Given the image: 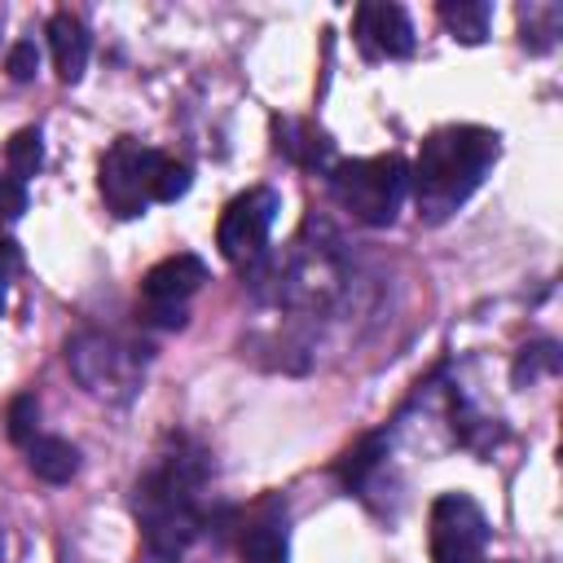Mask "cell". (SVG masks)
<instances>
[{
	"label": "cell",
	"mask_w": 563,
	"mask_h": 563,
	"mask_svg": "<svg viewBox=\"0 0 563 563\" xmlns=\"http://www.w3.org/2000/svg\"><path fill=\"white\" fill-rule=\"evenodd\" d=\"M211 484V453L194 435H167L150 466L132 484V515L141 528L145 550L158 563H180L207 528H216V510L207 501Z\"/></svg>",
	"instance_id": "cell-1"
},
{
	"label": "cell",
	"mask_w": 563,
	"mask_h": 563,
	"mask_svg": "<svg viewBox=\"0 0 563 563\" xmlns=\"http://www.w3.org/2000/svg\"><path fill=\"white\" fill-rule=\"evenodd\" d=\"M497 154H501V136L479 123H449L427 132L409 172L418 216L427 224H444L484 185Z\"/></svg>",
	"instance_id": "cell-2"
},
{
	"label": "cell",
	"mask_w": 563,
	"mask_h": 563,
	"mask_svg": "<svg viewBox=\"0 0 563 563\" xmlns=\"http://www.w3.org/2000/svg\"><path fill=\"white\" fill-rule=\"evenodd\" d=\"M242 273L251 277V290L260 299L277 308H295V312H325L347 286V264H343L339 242L312 220L282 246V255L264 251Z\"/></svg>",
	"instance_id": "cell-3"
},
{
	"label": "cell",
	"mask_w": 563,
	"mask_h": 563,
	"mask_svg": "<svg viewBox=\"0 0 563 563\" xmlns=\"http://www.w3.org/2000/svg\"><path fill=\"white\" fill-rule=\"evenodd\" d=\"M66 365L88 396L106 405H128L145 383L150 347L114 330H79L75 339H66Z\"/></svg>",
	"instance_id": "cell-4"
},
{
	"label": "cell",
	"mask_w": 563,
	"mask_h": 563,
	"mask_svg": "<svg viewBox=\"0 0 563 563\" xmlns=\"http://www.w3.org/2000/svg\"><path fill=\"white\" fill-rule=\"evenodd\" d=\"M325 189L356 224L387 229L409 194V167L400 154H374V158H334L325 172Z\"/></svg>",
	"instance_id": "cell-5"
},
{
	"label": "cell",
	"mask_w": 563,
	"mask_h": 563,
	"mask_svg": "<svg viewBox=\"0 0 563 563\" xmlns=\"http://www.w3.org/2000/svg\"><path fill=\"white\" fill-rule=\"evenodd\" d=\"M158 163H163V150L136 141V136H119L97 163V189L106 198V211H114L119 220L145 216L154 202Z\"/></svg>",
	"instance_id": "cell-6"
},
{
	"label": "cell",
	"mask_w": 563,
	"mask_h": 563,
	"mask_svg": "<svg viewBox=\"0 0 563 563\" xmlns=\"http://www.w3.org/2000/svg\"><path fill=\"white\" fill-rule=\"evenodd\" d=\"M277 211H282V194L268 189V185H255V189H242L238 198H229L224 211H220V224H216L220 255L233 268H251L268 251Z\"/></svg>",
	"instance_id": "cell-7"
},
{
	"label": "cell",
	"mask_w": 563,
	"mask_h": 563,
	"mask_svg": "<svg viewBox=\"0 0 563 563\" xmlns=\"http://www.w3.org/2000/svg\"><path fill=\"white\" fill-rule=\"evenodd\" d=\"M207 282V264L189 251L158 260L145 277H141V321L158 325V330H180L189 321V299L202 290Z\"/></svg>",
	"instance_id": "cell-8"
},
{
	"label": "cell",
	"mask_w": 563,
	"mask_h": 563,
	"mask_svg": "<svg viewBox=\"0 0 563 563\" xmlns=\"http://www.w3.org/2000/svg\"><path fill=\"white\" fill-rule=\"evenodd\" d=\"M431 563H479L488 550V519L466 493H440L427 519Z\"/></svg>",
	"instance_id": "cell-9"
},
{
	"label": "cell",
	"mask_w": 563,
	"mask_h": 563,
	"mask_svg": "<svg viewBox=\"0 0 563 563\" xmlns=\"http://www.w3.org/2000/svg\"><path fill=\"white\" fill-rule=\"evenodd\" d=\"M352 35H356L361 57H369V62H400L418 44L409 13L400 4H391V0H365V4H356Z\"/></svg>",
	"instance_id": "cell-10"
},
{
	"label": "cell",
	"mask_w": 563,
	"mask_h": 563,
	"mask_svg": "<svg viewBox=\"0 0 563 563\" xmlns=\"http://www.w3.org/2000/svg\"><path fill=\"white\" fill-rule=\"evenodd\" d=\"M233 541L242 563H286L290 559V537H286V501L282 497H260L251 510H242L233 523Z\"/></svg>",
	"instance_id": "cell-11"
},
{
	"label": "cell",
	"mask_w": 563,
	"mask_h": 563,
	"mask_svg": "<svg viewBox=\"0 0 563 563\" xmlns=\"http://www.w3.org/2000/svg\"><path fill=\"white\" fill-rule=\"evenodd\" d=\"M273 145L303 172H330L334 167V141L312 123V119H273Z\"/></svg>",
	"instance_id": "cell-12"
},
{
	"label": "cell",
	"mask_w": 563,
	"mask_h": 563,
	"mask_svg": "<svg viewBox=\"0 0 563 563\" xmlns=\"http://www.w3.org/2000/svg\"><path fill=\"white\" fill-rule=\"evenodd\" d=\"M48 48H53L57 79L62 84H79L84 70H88V53H92V35H88L84 18L70 13V9H57L48 18Z\"/></svg>",
	"instance_id": "cell-13"
},
{
	"label": "cell",
	"mask_w": 563,
	"mask_h": 563,
	"mask_svg": "<svg viewBox=\"0 0 563 563\" xmlns=\"http://www.w3.org/2000/svg\"><path fill=\"white\" fill-rule=\"evenodd\" d=\"M22 453H26L31 475L44 479V484H70L79 475V449L66 435H44L40 431Z\"/></svg>",
	"instance_id": "cell-14"
},
{
	"label": "cell",
	"mask_w": 563,
	"mask_h": 563,
	"mask_svg": "<svg viewBox=\"0 0 563 563\" xmlns=\"http://www.w3.org/2000/svg\"><path fill=\"white\" fill-rule=\"evenodd\" d=\"M435 13L444 22V31L453 40H462V44H484L488 22H493V4L488 0H444Z\"/></svg>",
	"instance_id": "cell-15"
},
{
	"label": "cell",
	"mask_w": 563,
	"mask_h": 563,
	"mask_svg": "<svg viewBox=\"0 0 563 563\" xmlns=\"http://www.w3.org/2000/svg\"><path fill=\"white\" fill-rule=\"evenodd\" d=\"M4 167H9V176H13L18 185H26L31 176H40V167H44V136H40V128H18V132L9 136V145H4Z\"/></svg>",
	"instance_id": "cell-16"
},
{
	"label": "cell",
	"mask_w": 563,
	"mask_h": 563,
	"mask_svg": "<svg viewBox=\"0 0 563 563\" xmlns=\"http://www.w3.org/2000/svg\"><path fill=\"white\" fill-rule=\"evenodd\" d=\"M519 22H523V48L545 53V48H554V40H559L563 9H559V4H523V9H519Z\"/></svg>",
	"instance_id": "cell-17"
},
{
	"label": "cell",
	"mask_w": 563,
	"mask_h": 563,
	"mask_svg": "<svg viewBox=\"0 0 563 563\" xmlns=\"http://www.w3.org/2000/svg\"><path fill=\"white\" fill-rule=\"evenodd\" d=\"M189 185H194L189 163H185V158H176V154H163L158 176H154V202H176V198H185V194H189Z\"/></svg>",
	"instance_id": "cell-18"
},
{
	"label": "cell",
	"mask_w": 563,
	"mask_h": 563,
	"mask_svg": "<svg viewBox=\"0 0 563 563\" xmlns=\"http://www.w3.org/2000/svg\"><path fill=\"white\" fill-rule=\"evenodd\" d=\"M537 374H559V343L541 339V343H532V347H519V356H515V383L523 387V383H532Z\"/></svg>",
	"instance_id": "cell-19"
},
{
	"label": "cell",
	"mask_w": 563,
	"mask_h": 563,
	"mask_svg": "<svg viewBox=\"0 0 563 563\" xmlns=\"http://www.w3.org/2000/svg\"><path fill=\"white\" fill-rule=\"evenodd\" d=\"M9 440L18 444V449H26L35 435H40V400L31 396V391H22V396H13V405H9Z\"/></svg>",
	"instance_id": "cell-20"
},
{
	"label": "cell",
	"mask_w": 563,
	"mask_h": 563,
	"mask_svg": "<svg viewBox=\"0 0 563 563\" xmlns=\"http://www.w3.org/2000/svg\"><path fill=\"white\" fill-rule=\"evenodd\" d=\"M4 70H9L13 84H31L40 75V44L35 40H18L9 48V57H4Z\"/></svg>",
	"instance_id": "cell-21"
},
{
	"label": "cell",
	"mask_w": 563,
	"mask_h": 563,
	"mask_svg": "<svg viewBox=\"0 0 563 563\" xmlns=\"http://www.w3.org/2000/svg\"><path fill=\"white\" fill-rule=\"evenodd\" d=\"M18 246L9 242L4 251H0V317H4V308H9V286H13V273H18Z\"/></svg>",
	"instance_id": "cell-22"
},
{
	"label": "cell",
	"mask_w": 563,
	"mask_h": 563,
	"mask_svg": "<svg viewBox=\"0 0 563 563\" xmlns=\"http://www.w3.org/2000/svg\"><path fill=\"white\" fill-rule=\"evenodd\" d=\"M9 242H13V238H4V233H0V251H4V246H9Z\"/></svg>",
	"instance_id": "cell-23"
},
{
	"label": "cell",
	"mask_w": 563,
	"mask_h": 563,
	"mask_svg": "<svg viewBox=\"0 0 563 563\" xmlns=\"http://www.w3.org/2000/svg\"><path fill=\"white\" fill-rule=\"evenodd\" d=\"M0 563H4V532H0Z\"/></svg>",
	"instance_id": "cell-24"
}]
</instances>
